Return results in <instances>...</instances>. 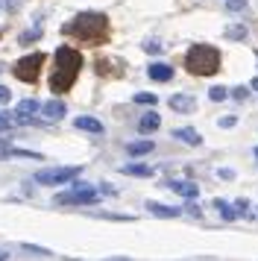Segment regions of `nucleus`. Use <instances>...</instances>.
Returning a JSON list of instances; mask_svg holds the SVG:
<instances>
[{
    "mask_svg": "<svg viewBox=\"0 0 258 261\" xmlns=\"http://www.w3.org/2000/svg\"><path fill=\"white\" fill-rule=\"evenodd\" d=\"M62 33L82 44H103L109 38V18L103 12H80L73 21L62 27Z\"/></svg>",
    "mask_w": 258,
    "mask_h": 261,
    "instance_id": "obj_1",
    "label": "nucleus"
},
{
    "mask_svg": "<svg viewBox=\"0 0 258 261\" xmlns=\"http://www.w3.org/2000/svg\"><path fill=\"white\" fill-rule=\"evenodd\" d=\"M80 68H82V53L76 47H70V44H62L56 50V68L50 73V91L53 94L70 91V85L80 76Z\"/></svg>",
    "mask_w": 258,
    "mask_h": 261,
    "instance_id": "obj_2",
    "label": "nucleus"
},
{
    "mask_svg": "<svg viewBox=\"0 0 258 261\" xmlns=\"http://www.w3.org/2000/svg\"><path fill=\"white\" fill-rule=\"evenodd\" d=\"M220 50L211 44H194L185 56V71L194 76H214L220 71Z\"/></svg>",
    "mask_w": 258,
    "mask_h": 261,
    "instance_id": "obj_3",
    "label": "nucleus"
},
{
    "mask_svg": "<svg viewBox=\"0 0 258 261\" xmlns=\"http://www.w3.org/2000/svg\"><path fill=\"white\" fill-rule=\"evenodd\" d=\"M100 194H103L100 188L85 185V182H76L70 191L56 194V197H53V202H56V205H94V202L100 200Z\"/></svg>",
    "mask_w": 258,
    "mask_h": 261,
    "instance_id": "obj_4",
    "label": "nucleus"
},
{
    "mask_svg": "<svg viewBox=\"0 0 258 261\" xmlns=\"http://www.w3.org/2000/svg\"><path fill=\"white\" fill-rule=\"evenodd\" d=\"M41 65H44V53H30V56H23V59L15 62V80H21V83H35L38 76H41Z\"/></svg>",
    "mask_w": 258,
    "mask_h": 261,
    "instance_id": "obj_5",
    "label": "nucleus"
},
{
    "mask_svg": "<svg viewBox=\"0 0 258 261\" xmlns=\"http://www.w3.org/2000/svg\"><path fill=\"white\" fill-rule=\"evenodd\" d=\"M80 170L82 167H44V170H38L33 179L38 185H65V182L80 176Z\"/></svg>",
    "mask_w": 258,
    "mask_h": 261,
    "instance_id": "obj_6",
    "label": "nucleus"
},
{
    "mask_svg": "<svg viewBox=\"0 0 258 261\" xmlns=\"http://www.w3.org/2000/svg\"><path fill=\"white\" fill-rule=\"evenodd\" d=\"M147 76H150L152 83H170L173 80V68L167 62H152L150 68H147Z\"/></svg>",
    "mask_w": 258,
    "mask_h": 261,
    "instance_id": "obj_7",
    "label": "nucleus"
},
{
    "mask_svg": "<svg viewBox=\"0 0 258 261\" xmlns=\"http://www.w3.org/2000/svg\"><path fill=\"white\" fill-rule=\"evenodd\" d=\"M167 188L179 194L182 200H197L199 197V185H194V182H167Z\"/></svg>",
    "mask_w": 258,
    "mask_h": 261,
    "instance_id": "obj_8",
    "label": "nucleus"
},
{
    "mask_svg": "<svg viewBox=\"0 0 258 261\" xmlns=\"http://www.w3.org/2000/svg\"><path fill=\"white\" fill-rule=\"evenodd\" d=\"M65 112H68V109H65L62 100H47L44 106H41V115H44L47 120H62L65 118Z\"/></svg>",
    "mask_w": 258,
    "mask_h": 261,
    "instance_id": "obj_9",
    "label": "nucleus"
},
{
    "mask_svg": "<svg viewBox=\"0 0 258 261\" xmlns=\"http://www.w3.org/2000/svg\"><path fill=\"white\" fill-rule=\"evenodd\" d=\"M167 103H170L173 112H194V109H197V100H194L191 94H173Z\"/></svg>",
    "mask_w": 258,
    "mask_h": 261,
    "instance_id": "obj_10",
    "label": "nucleus"
},
{
    "mask_svg": "<svg viewBox=\"0 0 258 261\" xmlns=\"http://www.w3.org/2000/svg\"><path fill=\"white\" fill-rule=\"evenodd\" d=\"M159 126H162V118H159L156 112H147V115L138 120V132L141 135H150V132H156Z\"/></svg>",
    "mask_w": 258,
    "mask_h": 261,
    "instance_id": "obj_11",
    "label": "nucleus"
},
{
    "mask_svg": "<svg viewBox=\"0 0 258 261\" xmlns=\"http://www.w3.org/2000/svg\"><path fill=\"white\" fill-rule=\"evenodd\" d=\"M147 212L156 214V217H179L182 208H173V205H164V202H147Z\"/></svg>",
    "mask_w": 258,
    "mask_h": 261,
    "instance_id": "obj_12",
    "label": "nucleus"
},
{
    "mask_svg": "<svg viewBox=\"0 0 258 261\" xmlns=\"http://www.w3.org/2000/svg\"><path fill=\"white\" fill-rule=\"evenodd\" d=\"M173 138H179V141L191 144V147H199V144H202V138H199V132L194 129V126H182V129H173Z\"/></svg>",
    "mask_w": 258,
    "mask_h": 261,
    "instance_id": "obj_13",
    "label": "nucleus"
},
{
    "mask_svg": "<svg viewBox=\"0 0 258 261\" xmlns=\"http://www.w3.org/2000/svg\"><path fill=\"white\" fill-rule=\"evenodd\" d=\"M73 126H76V129H82V132H94V135H103V123H100L97 118H85V115H82V118L73 120Z\"/></svg>",
    "mask_w": 258,
    "mask_h": 261,
    "instance_id": "obj_14",
    "label": "nucleus"
},
{
    "mask_svg": "<svg viewBox=\"0 0 258 261\" xmlns=\"http://www.w3.org/2000/svg\"><path fill=\"white\" fill-rule=\"evenodd\" d=\"M0 159H33V162H41V153H33V150H15V147H6V150H0Z\"/></svg>",
    "mask_w": 258,
    "mask_h": 261,
    "instance_id": "obj_15",
    "label": "nucleus"
},
{
    "mask_svg": "<svg viewBox=\"0 0 258 261\" xmlns=\"http://www.w3.org/2000/svg\"><path fill=\"white\" fill-rule=\"evenodd\" d=\"M152 150H156V144L147 141V138H144V141H129L126 144V153L129 155H147V153H152Z\"/></svg>",
    "mask_w": 258,
    "mask_h": 261,
    "instance_id": "obj_16",
    "label": "nucleus"
},
{
    "mask_svg": "<svg viewBox=\"0 0 258 261\" xmlns=\"http://www.w3.org/2000/svg\"><path fill=\"white\" fill-rule=\"evenodd\" d=\"M214 208L220 212L223 220H235V217H241V214H238V208H235V205H229L226 200H214Z\"/></svg>",
    "mask_w": 258,
    "mask_h": 261,
    "instance_id": "obj_17",
    "label": "nucleus"
},
{
    "mask_svg": "<svg viewBox=\"0 0 258 261\" xmlns=\"http://www.w3.org/2000/svg\"><path fill=\"white\" fill-rule=\"evenodd\" d=\"M246 36H249V30H246L244 24H232V27H226V38H229V41H244Z\"/></svg>",
    "mask_w": 258,
    "mask_h": 261,
    "instance_id": "obj_18",
    "label": "nucleus"
},
{
    "mask_svg": "<svg viewBox=\"0 0 258 261\" xmlns=\"http://www.w3.org/2000/svg\"><path fill=\"white\" fill-rule=\"evenodd\" d=\"M35 112H41V106H38V100H21L18 103V109H15V115H35Z\"/></svg>",
    "mask_w": 258,
    "mask_h": 261,
    "instance_id": "obj_19",
    "label": "nucleus"
},
{
    "mask_svg": "<svg viewBox=\"0 0 258 261\" xmlns=\"http://www.w3.org/2000/svg\"><path fill=\"white\" fill-rule=\"evenodd\" d=\"M120 170L126 176H152V167H147V165H123Z\"/></svg>",
    "mask_w": 258,
    "mask_h": 261,
    "instance_id": "obj_20",
    "label": "nucleus"
},
{
    "mask_svg": "<svg viewBox=\"0 0 258 261\" xmlns=\"http://www.w3.org/2000/svg\"><path fill=\"white\" fill-rule=\"evenodd\" d=\"M232 94V91H226V88H223V85H214V88H211L209 91V97L211 100H214V103H223V100H226V97Z\"/></svg>",
    "mask_w": 258,
    "mask_h": 261,
    "instance_id": "obj_21",
    "label": "nucleus"
},
{
    "mask_svg": "<svg viewBox=\"0 0 258 261\" xmlns=\"http://www.w3.org/2000/svg\"><path fill=\"white\" fill-rule=\"evenodd\" d=\"M135 103H141V106H156V103H159V97L141 91V94H135Z\"/></svg>",
    "mask_w": 258,
    "mask_h": 261,
    "instance_id": "obj_22",
    "label": "nucleus"
},
{
    "mask_svg": "<svg viewBox=\"0 0 258 261\" xmlns=\"http://www.w3.org/2000/svg\"><path fill=\"white\" fill-rule=\"evenodd\" d=\"M38 36H41V21H38V24H35L30 33H23V36H21V44H30V41H35Z\"/></svg>",
    "mask_w": 258,
    "mask_h": 261,
    "instance_id": "obj_23",
    "label": "nucleus"
},
{
    "mask_svg": "<svg viewBox=\"0 0 258 261\" xmlns=\"http://www.w3.org/2000/svg\"><path fill=\"white\" fill-rule=\"evenodd\" d=\"M21 249H23V252H33V255H53L50 249H44V247H35V244H21Z\"/></svg>",
    "mask_w": 258,
    "mask_h": 261,
    "instance_id": "obj_24",
    "label": "nucleus"
},
{
    "mask_svg": "<svg viewBox=\"0 0 258 261\" xmlns=\"http://www.w3.org/2000/svg\"><path fill=\"white\" fill-rule=\"evenodd\" d=\"M226 9H229V12H244L246 0H226Z\"/></svg>",
    "mask_w": 258,
    "mask_h": 261,
    "instance_id": "obj_25",
    "label": "nucleus"
},
{
    "mask_svg": "<svg viewBox=\"0 0 258 261\" xmlns=\"http://www.w3.org/2000/svg\"><path fill=\"white\" fill-rule=\"evenodd\" d=\"M144 50L156 56V53H162V50H164V44H162V41H152V38H150V41H144Z\"/></svg>",
    "mask_w": 258,
    "mask_h": 261,
    "instance_id": "obj_26",
    "label": "nucleus"
},
{
    "mask_svg": "<svg viewBox=\"0 0 258 261\" xmlns=\"http://www.w3.org/2000/svg\"><path fill=\"white\" fill-rule=\"evenodd\" d=\"M246 94H249V88H244V85L232 88V97H235V100H246Z\"/></svg>",
    "mask_w": 258,
    "mask_h": 261,
    "instance_id": "obj_27",
    "label": "nucleus"
},
{
    "mask_svg": "<svg viewBox=\"0 0 258 261\" xmlns=\"http://www.w3.org/2000/svg\"><path fill=\"white\" fill-rule=\"evenodd\" d=\"M9 100H12V91L6 88V85H0V106H6Z\"/></svg>",
    "mask_w": 258,
    "mask_h": 261,
    "instance_id": "obj_28",
    "label": "nucleus"
},
{
    "mask_svg": "<svg viewBox=\"0 0 258 261\" xmlns=\"http://www.w3.org/2000/svg\"><path fill=\"white\" fill-rule=\"evenodd\" d=\"M235 208H238V214H249V202L246 200H235Z\"/></svg>",
    "mask_w": 258,
    "mask_h": 261,
    "instance_id": "obj_29",
    "label": "nucleus"
},
{
    "mask_svg": "<svg viewBox=\"0 0 258 261\" xmlns=\"http://www.w3.org/2000/svg\"><path fill=\"white\" fill-rule=\"evenodd\" d=\"M3 3H6V9H9V12H18V9H21V3H23V0H3Z\"/></svg>",
    "mask_w": 258,
    "mask_h": 261,
    "instance_id": "obj_30",
    "label": "nucleus"
},
{
    "mask_svg": "<svg viewBox=\"0 0 258 261\" xmlns=\"http://www.w3.org/2000/svg\"><path fill=\"white\" fill-rule=\"evenodd\" d=\"M235 123H238V118H232V115H229V118H220V126H223V129H229V126H235Z\"/></svg>",
    "mask_w": 258,
    "mask_h": 261,
    "instance_id": "obj_31",
    "label": "nucleus"
},
{
    "mask_svg": "<svg viewBox=\"0 0 258 261\" xmlns=\"http://www.w3.org/2000/svg\"><path fill=\"white\" fill-rule=\"evenodd\" d=\"M217 176H220V179H235V170H229V167H223V170H217Z\"/></svg>",
    "mask_w": 258,
    "mask_h": 261,
    "instance_id": "obj_32",
    "label": "nucleus"
},
{
    "mask_svg": "<svg viewBox=\"0 0 258 261\" xmlns=\"http://www.w3.org/2000/svg\"><path fill=\"white\" fill-rule=\"evenodd\" d=\"M252 88H255V91H258V80H252Z\"/></svg>",
    "mask_w": 258,
    "mask_h": 261,
    "instance_id": "obj_33",
    "label": "nucleus"
},
{
    "mask_svg": "<svg viewBox=\"0 0 258 261\" xmlns=\"http://www.w3.org/2000/svg\"><path fill=\"white\" fill-rule=\"evenodd\" d=\"M0 261H6V252H0Z\"/></svg>",
    "mask_w": 258,
    "mask_h": 261,
    "instance_id": "obj_34",
    "label": "nucleus"
},
{
    "mask_svg": "<svg viewBox=\"0 0 258 261\" xmlns=\"http://www.w3.org/2000/svg\"><path fill=\"white\" fill-rule=\"evenodd\" d=\"M109 261H126V258H109Z\"/></svg>",
    "mask_w": 258,
    "mask_h": 261,
    "instance_id": "obj_35",
    "label": "nucleus"
},
{
    "mask_svg": "<svg viewBox=\"0 0 258 261\" xmlns=\"http://www.w3.org/2000/svg\"><path fill=\"white\" fill-rule=\"evenodd\" d=\"M255 159H258V147H255Z\"/></svg>",
    "mask_w": 258,
    "mask_h": 261,
    "instance_id": "obj_36",
    "label": "nucleus"
}]
</instances>
